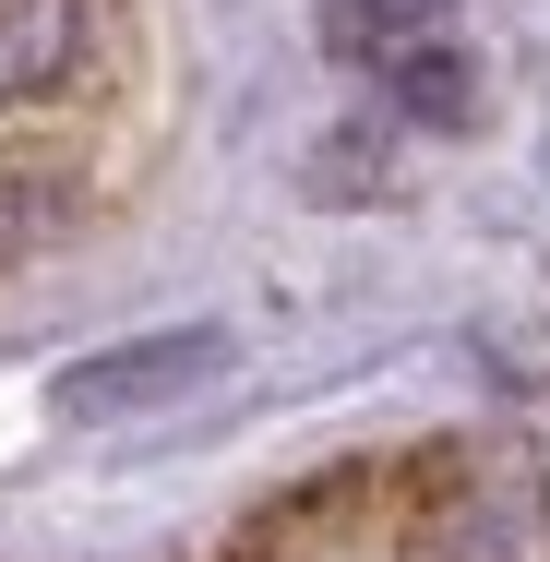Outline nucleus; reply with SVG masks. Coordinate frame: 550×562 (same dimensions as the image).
<instances>
[{"label":"nucleus","instance_id":"nucleus-1","mask_svg":"<svg viewBox=\"0 0 550 562\" xmlns=\"http://www.w3.org/2000/svg\"><path fill=\"white\" fill-rule=\"evenodd\" d=\"M97 60V0H0V120L72 97Z\"/></svg>","mask_w":550,"mask_h":562},{"label":"nucleus","instance_id":"nucleus-2","mask_svg":"<svg viewBox=\"0 0 550 562\" xmlns=\"http://www.w3.org/2000/svg\"><path fill=\"white\" fill-rule=\"evenodd\" d=\"M227 347L216 336H144V347H109L85 371H60V419H132V407H168L216 371Z\"/></svg>","mask_w":550,"mask_h":562},{"label":"nucleus","instance_id":"nucleus-3","mask_svg":"<svg viewBox=\"0 0 550 562\" xmlns=\"http://www.w3.org/2000/svg\"><path fill=\"white\" fill-rule=\"evenodd\" d=\"M442 12L431 0H324V36H335V60H371V72H395L419 36H431Z\"/></svg>","mask_w":550,"mask_h":562}]
</instances>
